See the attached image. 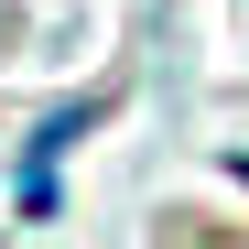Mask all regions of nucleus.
Masks as SVG:
<instances>
[{
  "label": "nucleus",
  "instance_id": "f257e3e1",
  "mask_svg": "<svg viewBox=\"0 0 249 249\" xmlns=\"http://www.w3.org/2000/svg\"><path fill=\"white\" fill-rule=\"evenodd\" d=\"M87 119L98 108H54L33 130V152H22V217H54V162H65V141H87Z\"/></svg>",
  "mask_w": 249,
  "mask_h": 249
}]
</instances>
